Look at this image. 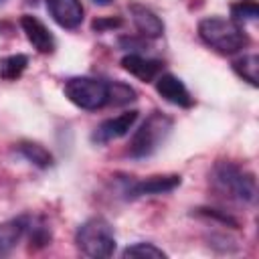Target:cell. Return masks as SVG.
Instances as JSON below:
<instances>
[{
	"instance_id": "6da1fadb",
	"label": "cell",
	"mask_w": 259,
	"mask_h": 259,
	"mask_svg": "<svg viewBox=\"0 0 259 259\" xmlns=\"http://www.w3.org/2000/svg\"><path fill=\"white\" fill-rule=\"evenodd\" d=\"M198 36L208 47H212L214 51H219L223 55L239 53L249 42V36L245 34L243 26L237 24L235 20L223 18V16L202 18L198 22Z\"/></svg>"
},
{
	"instance_id": "7a4b0ae2",
	"label": "cell",
	"mask_w": 259,
	"mask_h": 259,
	"mask_svg": "<svg viewBox=\"0 0 259 259\" xmlns=\"http://www.w3.org/2000/svg\"><path fill=\"white\" fill-rule=\"evenodd\" d=\"M172 127H174V121L166 113H160V111L150 113L144 119V123L134 132V136L130 140L127 154L136 160L156 154L168 140Z\"/></svg>"
},
{
	"instance_id": "3957f363",
	"label": "cell",
	"mask_w": 259,
	"mask_h": 259,
	"mask_svg": "<svg viewBox=\"0 0 259 259\" xmlns=\"http://www.w3.org/2000/svg\"><path fill=\"white\" fill-rule=\"evenodd\" d=\"M212 184L219 192L241 202H253L257 196L255 176L233 162H219L212 170Z\"/></svg>"
},
{
	"instance_id": "277c9868",
	"label": "cell",
	"mask_w": 259,
	"mask_h": 259,
	"mask_svg": "<svg viewBox=\"0 0 259 259\" xmlns=\"http://www.w3.org/2000/svg\"><path fill=\"white\" fill-rule=\"evenodd\" d=\"M75 243L81 249V253H85L87 257H93V259L111 257L113 251H115V235H113V229L101 217H93V219L85 221L77 229Z\"/></svg>"
},
{
	"instance_id": "5b68a950",
	"label": "cell",
	"mask_w": 259,
	"mask_h": 259,
	"mask_svg": "<svg viewBox=\"0 0 259 259\" xmlns=\"http://www.w3.org/2000/svg\"><path fill=\"white\" fill-rule=\"evenodd\" d=\"M63 91L71 103L87 111L101 109L109 99V83L93 77H71L65 81Z\"/></svg>"
},
{
	"instance_id": "8992f818",
	"label": "cell",
	"mask_w": 259,
	"mask_h": 259,
	"mask_svg": "<svg viewBox=\"0 0 259 259\" xmlns=\"http://www.w3.org/2000/svg\"><path fill=\"white\" fill-rule=\"evenodd\" d=\"M136 119H138V111L136 109H130V111H123V113H119L115 117H109V119L101 121L95 127V132H93V142L107 144L111 140H117V138L125 136L134 127Z\"/></svg>"
},
{
	"instance_id": "52a82bcc",
	"label": "cell",
	"mask_w": 259,
	"mask_h": 259,
	"mask_svg": "<svg viewBox=\"0 0 259 259\" xmlns=\"http://www.w3.org/2000/svg\"><path fill=\"white\" fill-rule=\"evenodd\" d=\"M182 182V178L178 174H166V176H150L144 180H136L125 188V194L130 198H138V196H148V194H164V192H172L174 188H178Z\"/></svg>"
},
{
	"instance_id": "ba28073f",
	"label": "cell",
	"mask_w": 259,
	"mask_h": 259,
	"mask_svg": "<svg viewBox=\"0 0 259 259\" xmlns=\"http://www.w3.org/2000/svg\"><path fill=\"white\" fill-rule=\"evenodd\" d=\"M156 91H158L168 103H172V105L186 107V109L194 105V99H192L190 91L186 89V85H184L178 77H174V75H170V73H164V75H158V77H156Z\"/></svg>"
},
{
	"instance_id": "9c48e42d",
	"label": "cell",
	"mask_w": 259,
	"mask_h": 259,
	"mask_svg": "<svg viewBox=\"0 0 259 259\" xmlns=\"http://www.w3.org/2000/svg\"><path fill=\"white\" fill-rule=\"evenodd\" d=\"M20 26H22V30H24L28 42H30L38 53L49 55V53L55 51V45H57V42H55L53 32H51V30H49L36 16L24 14V16L20 18Z\"/></svg>"
},
{
	"instance_id": "30bf717a",
	"label": "cell",
	"mask_w": 259,
	"mask_h": 259,
	"mask_svg": "<svg viewBox=\"0 0 259 259\" xmlns=\"http://www.w3.org/2000/svg\"><path fill=\"white\" fill-rule=\"evenodd\" d=\"M130 16H132V22H134V26L138 28V32L142 36H146V38H158V36H162L164 22L148 6L138 4V2H132L130 4Z\"/></svg>"
},
{
	"instance_id": "8fae6325",
	"label": "cell",
	"mask_w": 259,
	"mask_h": 259,
	"mask_svg": "<svg viewBox=\"0 0 259 259\" xmlns=\"http://www.w3.org/2000/svg\"><path fill=\"white\" fill-rule=\"evenodd\" d=\"M30 223H32V217H26V214L0 223V257H6L28 235Z\"/></svg>"
},
{
	"instance_id": "7c38bea8",
	"label": "cell",
	"mask_w": 259,
	"mask_h": 259,
	"mask_svg": "<svg viewBox=\"0 0 259 259\" xmlns=\"http://www.w3.org/2000/svg\"><path fill=\"white\" fill-rule=\"evenodd\" d=\"M47 8L55 22L63 28H77L83 22L81 0H47Z\"/></svg>"
},
{
	"instance_id": "4fadbf2b",
	"label": "cell",
	"mask_w": 259,
	"mask_h": 259,
	"mask_svg": "<svg viewBox=\"0 0 259 259\" xmlns=\"http://www.w3.org/2000/svg\"><path fill=\"white\" fill-rule=\"evenodd\" d=\"M121 67L130 73V75H134V77H138L140 81H154L160 73H162V61H158V59H148V57H144V55H138V53H130V55H125L123 59H121Z\"/></svg>"
},
{
	"instance_id": "5bb4252c",
	"label": "cell",
	"mask_w": 259,
	"mask_h": 259,
	"mask_svg": "<svg viewBox=\"0 0 259 259\" xmlns=\"http://www.w3.org/2000/svg\"><path fill=\"white\" fill-rule=\"evenodd\" d=\"M18 152H20L28 162H32V164L38 166V168H49V166H53V154H51L45 146H40V144H36V142H20V144H18Z\"/></svg>"
},
{
	"instance_id": "9a60e30c",
	"label": "cell",
	"mask_w": 259,
	"mask_h": 259,
	"mask_svg": "<svg viewBox=\"0 0 259 259\" xmlns=\"http://www.w3.org/2000/svg\"><path fill=\"white\" fill-rule=\"evenodd\" d=\"M26 65H28L26 55H10L0 61V77L6 81H16L24 73Z\"/></svg>"
},
{
	"instance_id": "2e32d148",
	"label": "cell",
	"mask_w": 259,
	"mask_h": 259,
	"mask_svg": "<svg viewBox=\"0 0 259 259\" xmlns=\"http://www.w3.org/2000/svg\"><path fill=\"white\" fill-rule=\"evenodd\" d=\"M233 69L249 85L257 87V71H259V57L257 55H245L243 59H237L233 63Z\"/></svg>"
},
{
	"instance_id": "e0dca14e",
	"label": "cell",
	"mask_w": 259,
	"mask_h": 259,
	"mask_svg": "<svg viewBox=\"0 0 259 259\" xmlns=\"http://www.w3.org/2000/svg\"><path fill=\"white\" fill-rule=\"evenodd\" d=\"M231 20H235L237 24L241 22H249V20H257L259 16V6L255 0H241L237 4L231 6Z\"/></svg>"
},
{
	"instance_id": "ac0fdd59",
	"label": "cell",
	"mask_w": 259,
	"mask_h": 259,
	"mask_svg": "<svg viewBox=\"0 0 259 259\" xmlns=\"http://www.w3.org/2000/svg\"><path fill=\"white\" fill-rule=\"evenodd\" d=\"M136 99V91L121 83V81H113L109 83V99H107V105H125L130 101Z\"/></svg>"
},
{
	"instance_id": "d6986e66",
	"label": "cell",
	"mask_w": 259,
	"mask_h": 259,
	"mask_svg": "<svg viewBox=\"0 0 259 259\" xmlns=\"http://www.w3.org/2000/svg\"><path fill=\"white\" fill-rule=\"evenodd\" d=\"M121 255L123 257H154V259H164L166 257V253L160 247L152 245V243H134V245L125 247Z\"/></svg>"
},
{
	"instance_id": "ffe728a7",
	"label": "cell",
	"mask_w": 259,
	"mask_h": 259,
	"mask_svg": "<svg viewBox=\"0 0 259 259\" xmlns=\"http://www.w3.org/2000/svg\"><path fill=\"white\" fill-rule=\"evenodd\" d=\"M117 26H121L119 18H97V20H93V30H97V32H103L107 28H117Z\"/></svg>"
},
{
	"instance_id": "44dd1931",
	"label": "cell",
	"mask_w": 259,
	"mask_h": 259,
	"mask_svg": "<svg viewBox=\"0 0 259 259\" xmlns=\"http://www.w3.org/2000/svg\"><path fill=\"white\" fill-rule=\"evenodd\" d=\"M95 4H99V6H107V4H111V0H93Z\"/></svg>"
},
{
	"instance_id": "7402d4cb",
	"label": "cell",
	"mask_w": 259,
	"mask_h": 259,
	"mask_svg": "<svg viewBox=\"0 0 259 259\" xmlns=\"http://www.w3.org/2000/svg\"><path fill=\"white\" fill-rule=\"evenodd\" d=\"M0 2H4V0H0Z\"/></svg>"
}]
</instances>
